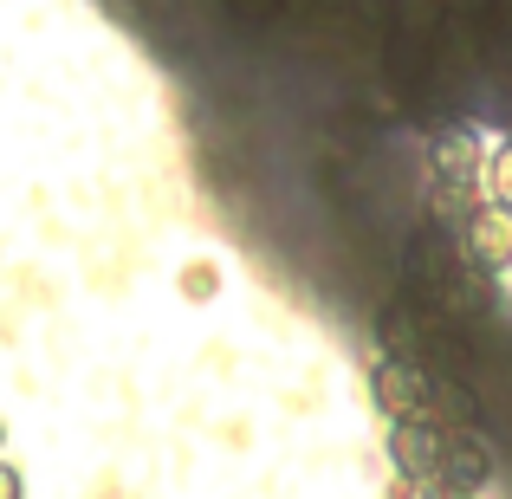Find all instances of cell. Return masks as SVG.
Wrapping results in <instances>:
<instances>
[{
	"instance_id": "1",
	"label": "cell",
	"mask_w": 512,
	"mask_h": 499,
	"mask_svg": "<svg viewBox=\"0 0 512 499\" xmlns=\"http://www.w3.org/2000/svg\"><path fill=\"white\" fill-rule=\"evenodd\" d=\"M474 182H487V156H480L474 130H448V137H435V188H428V214L461 234V227L474 221V208H480Z\"/></svg>"
},
{
	"instance_id": "2",
	"label": "cell",
	"mask_w": 512,
	"mask_h": 499,
	"mask_svg": "<svg viewBox=\"0 0 512 499\" xmlns=\"http://www.w3.org/2000/svg\"><path fill=\"white\" fill-rule=\"evenodd\" d=\"M370 402L396 422H428V402H435V370L422 363H402V357H376L370 363Z\"/></svg>"
},
{
	"instance_id": "3",
	"label": "cell",
	"mask_w": 512,
	"mask_h": 499,
	"mask_svg": "<svg viewBox=\"0 0 512 499\" xmlns=\"http://www.w3.org/2000/svg\"><path fill=\"white\" fill-rule=\"evenodd\" d=\"M454 240H461V260L474 266V273H506L512 266V214L493 208V201L474 208V221H467Z\"/></svg>"
},
{
	"instance_id": "4",
	"label": "cell",
	"mask_w": 512,
	"mask_h": 499,
	"mask_svg": "<svg viewBox=\"0 0 512 499\" xmlns=\"http://www.w3.org/2000/svg\"><path fill=\"white\" fill-rule=\"evenodd\" d=\"M493 480V454H487V441L480 435H467V441H448L441 448V467H435V487L441 499H480V487Z\"/></svg>"
},
{
	"instance_id": "5",
	"label": "cell",
	"mask_w": 512,
	"mask_h": 499,
	"mask_svg": "<svg viewBox=\"0 0 512 499\" xmlns=\"http://www.w3.org/2000/svg\"><path fill=\"white\" fill-rule=\"evenodd\" d=\"M441 448H448V435L428 422H396L389 428V467H396V480H409V487H428L441 467Z\"/></svg>"
},
{
	"instance_id": "6",
	"label": "cell",
	"mask_w": 512,
	"mask_h": 499,
	"mask_svg": "<svg viewBox=\"0 0 512 499\" xmlns=\"http://www.w3.org/2000/svg\"><path fill=\"white\" fill-rule=\"evenodd\" d=\"M487 195H493V208L512 214V143H500V150L487 156Z\"/></svg>"
},
{
	"instance_id": "7",
	"label": "cell",
	"mask_w": 512,
	"mask_h": 499,
	"mask_svg": "<svg viewBox=\"0 0 512 499\" xmlns=\"http://www.w3.org/2000/svg\"><path fill=\"white\" fill-rule=\"evenodd\" d=\"M214 286H221V273H214L208 260H188L182 266V292H188V299H214Z\"/></svg>"
},
{
	"instance_id": "8",
	"label": "cell",
	"mask_w": 512,
	"mask_h": 499,
	"mask_svg": "<svg viewBox=\"0 0 512 499\" xmlns=\"http://www.w3.org/2000/svg\"><path fill=\"white\" fill-rule=\"evenodd\" d=\"M0 499H26V480H20L13 461H0Z\"/></svg>"
},
{
	"instance_id": "9",
	"label": "cell",
	"mask_w": 512,
	"mask_h": 499,
	"mask_svg": "<svg viewBox=\"0 0 512 499\" xmlns=\"http://www.w3.org/2000/svg\"><path fill=\"white\" fill-rule=\"evenodd\" d=\"M389 499H441L435 487H409V480H396V493H389Z\"/></svg>"
},
{
	"instance_id": "10",
	"label": "cell",
	"mask_w": 512,
	"mask_h": 499,
	"mask_svg": "<svg viewBox=\"0 0 512 499\" xmlns=\"http://www.w3.org/2000/svg\"><path fill=\"white\" fill-rule=\"evenodd\" d=\"M0 448H7V422H0Z\"/></svg>"
}]
</instances>
